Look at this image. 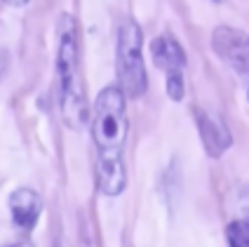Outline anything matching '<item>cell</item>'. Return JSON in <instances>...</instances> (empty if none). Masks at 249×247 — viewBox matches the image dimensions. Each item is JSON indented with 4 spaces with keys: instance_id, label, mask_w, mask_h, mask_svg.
Returning <instances> with one entry per match:
<instances>
[{
    "instance_id": "cell-5",
    "label": "cell",
    "mask_w": 249,
    "mask_h": 247,
    "mask_svg": "<svg viewBox=\"0 0 249 247\" xmlns=\"http://www.w3.org/2000/svg\"><path fill=\"white\" fill-rule=\"evenodd\" d=\"M193 118L200 132V141L205 146L209 158H221L223 153L233 146V134L221 115L205 106H193Z\"/></svg>"
},
{
    "instance_id": "cell-12",
    "label": "cell",
    "mask_w": 249,
    "mask_h": 247,
    "mask_svg": "<svg viewBox=\"0 0 249 247\" xmlns=\"http://www.w3.org/2000/svg\"><path fill=\"white\" fill-rule=\"evenodd\" d=\"M240 209H245V212H242V214H240V217H245V219L249 221V207H247V205H240Z\"/></svg>"
},
{
    "instance_id": "cell-6",
    "label": "cell",
    "mask_w": 249,
    "mask_h": 247,
    "mask_svg": "<svg viewBox=\"0 0 249 247\" xmlns=\"http://www.w3.org/2000/svg\"><path fill=\"white\" fill-rule=\"evenodd\" d=\"M7 207H10V219L14 226L21 228L24 233H31L40 219L45 203L40 193L33 189H14L7 198Z\"/></svg>"
},
{
    "instance_id": "cell-10",
    "label": "cell",
    "mask_w": 249,
    "mask_h": 247,
    "mask_svg": "<svg viewBox=\"0 0 249 247\" xmlns=\"http://www.w3.org/2000/svg\"><path fill=\"white\" fill-rule=\"evenodd\" d=\"M2 247H36L28 238H19V240H12V243H7V245H2Z\"/></svg>"
},
{
    "instance_id": "cell-14",
    "label": "cell",
    "mask_w": 249,
    "mask_h": 247,
    "mask_svg": "<svg viewBox=\"0 0 249 247\" xmlns=\"http://www.w3.org/2000/svg\"><path fill=\"white\" fill-rule=\"evenodd\" d=\"M245 90H247V99H249V85H247V87H245Z\"/></svg>"
},
{
    "instance_id": "cell-2",
    "label": "cell",
    "mask_w": 249,
    "mask_h": 247,
    "mask_svg": "<svg viewBox=\"0 0 249 247\" xmlns=\"http://www.w3.org/2000/svg\"><path fill=\"white\" fill-rule=\"evenodd\" d=\"M56 104L61 120L71 130H83L92 120L87 87L80 64V28L73 14L64 12L56 19Z\"/></svg>"
},
{
    "instance_id": "cell-4",
    "label": "cell",
    "mask_w": 249,
    "mask_h": 247,
    "mask_svg": "<svg viewBox=\"0 0 249 247\" xmlns=\"http://www.w3.org/2000/svg\"><path fill=\"white\" fill-rule=\"evenodd\" d=\"M212 50L228 69L249 85V33L235 26H216L212 31Z\"/></svg>"
},
{
    "instance_id": "cell-11",
    "label": "cell",
    "mask_w": 249,
    "mask_h": 247,
    "mask_svg": "<svg viewBox=\"0 0 249 247\" xmlns=\"http://www.w3.org/2000/svg\"><path fill=\"white\" fill-rule=\"evenodd\" d=\"M5 5H10V7H24V5H28L31 0H2Z\"/></svg>"
},
{
    "instance_id": "cell-3",
    "label": "cell",
    "mask_w": 249,
    "mask_h": 247,
    "mask_svg": "<svg viewBox=\"0 0 249 247\" xmlns=\"http://www.w3.org/2000/svg\"><path fill=\"white\" fill-rule=\"evenodd\" d=\"M118 85L127 99H141L148 90V73L143 61V31L134 19H123L115 40Z\"/></svg>"
},
{
    "instance_id": "cell-8",
    "label": "cell",
    "mask_w": 249,
    "mask_h": 247,
    "mask_svg": "<svg viewBox=\"0 0 249 247\" xmlns=\"http://www.w3.org/2000/svg\"><path fill=\"white\" fill-rule=\"evenodd\" d=\"M226 243L228 247H249V221L245 217H233L226 224Z\"/></svg>"
},
{
    "instance_id": "cell-13",
    "label": "cell",
    "mask_w": 249,
    "mask_h": 247,
    "mask_svg": "<svg viewBox=\"0 0 249 247\" xmlns=\"http://www.w3.org/2000/svg\"><path fill=\"white\" fill-rule=\"evenodd\" d=\"M212 2H226V0H212Z\"/></svg>"
},
{
    "instance_id": "cell-1",
    "label": "cell",
    "mask_w": 249,
    "mask_h": 247,
    "mask_svg": "<svg viewBox=\"0 0 249 247\" xmlns=\"http://www.w3.org/2000/svg\"><path fill=\"white\" fill-rule=\"evenodd\" d=\"M92 144H94V179L97 191L106 198L123 195L127 186V167H124V144L129 132L127 120V95L123 87L106 85L99 92L92 120H89Z\"/></svg>"
},
{
    "instance_id": "cell-9",
    "label": "cell",
    "mask_w": 249,
    "mask_h": 247,
    "mask_svg": "<svg viewBox=\"0 0 249 247\" xmlns=\"http://www.w3.org/2000/svg\"><path fill=\"white\" fill-rule=\"evenodd\" d=\"M165 90L172 101H183V96H186L183 71H169V73H165Z\"/></svg>"
},
{
    "instance_id": "cell-7",
    "label": "cell",
    "mask_w": 249,
    "mask_h": 247,
    "mask_svg": "<svg viewBox=\"0 0 249 247\" xmlns=\"http://www.w3.org/2000/svg\"><path fill=\"white\" fill-rule=\"evenodd\" d=\"M151 59L160 71H183L186 69V50L177 40V36L162 33L151 40Z\"/></svg>"
}]
</instances>
